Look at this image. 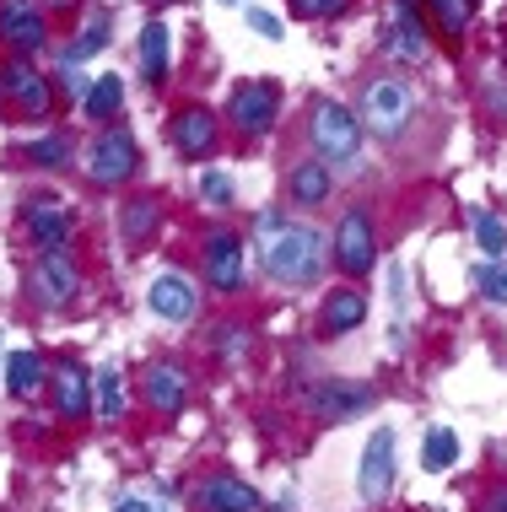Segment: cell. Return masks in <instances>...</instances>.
<instances>
[{
	"label": "cell",
	"mask_w": 507,
	"mask_h": 512,
	"mask_svg": "<svg viewBox=\"0 0 507 512\" xmlns=\"http://www.w3.org/2000/svg\"><path fill=\"white\" fill-rule=\"evenodd\" d=\"M475 243H481V254L497 259L502 248H507V221L491 216V211H475Z\"/></svg>",
	"instance_id": "cell-31"
},
{
	"label": "cell",
	"mask_w": 507,
	"mask_h": 512,
	"mask_svg": "<svg viewBox=\"0 0 507 512\" xmlns=\"http://www.w3.org/2000/svg\"><path fill=\"white\" fill-rule=\"evenodd\" d=\"M168 141H173L178 157H189V162L211 157V151H216V114H211V108H200V103L178 108V114L168 119Z\"/></svg>",
	"instance_id": "cell-10"
},
{
	"label": "cell",
	"mask_w": 507,
	"mask_h": 512,
	"mask_svg": "<svg viewBox=\"0 0 507 512\" xmlns=\"http://www.w3.org/2000/svg\"><path fill=\"white\" fill-rule=\"evenodd\" d=\"M427 11L437 17V27H443L448 38H459L464 27H470V11H475V0H427Z\"/></svg>",
	"instance_id": "cell-29"
},
{
	"label": "cell",
	"mask_w": 507,
	"mask_h": 512,
	"mask_svg": "<svg viewBox=\"0 0 507 512\" xmlns=\"http://www.w3.org/2000/svg\"><path fill=\"white\" fill-rule=\"evenodd\" d=\"M49 383H54V410H60L65 421H81V415L92 410V372L81 367L76 356L49 362Z\"/></svg>",
	"instance_id": "cell-12"
},
{
	"label": "cell",
	"mask_w": 507,
	"mask_h": 512,
	"mask_svg": "<svg viewBox=\"0 0 507 512\" xmlns=\"http://www.w3.org/2000/svg\"><path fill=\"white\" fill-rule=\"evenodd\" d=\"M65 157H71V141H65V135H44V141H27V162H33V168H60Z\"/></svg>",
	"instance_id": "cell-32"
},
{
	"label": "cell",
	"mask_w": 507,
	"mask_h": 512,
	"mask_svg": "<svg viewBox=\"0 0 507 512\" xmlns=\"http://www.w3.org/2000/svg\"><path fill=\"white\" fill-rule=\"evenodd\" d=\"M481 512H507V486H497V491H491Z\"/></svg>",
	"instance_id": "cell-36"
},
{
	"label": "cell",
	"mask_w": 507,
	"mask_h": 512,
	"mask_svg": "<svg viewBox=\"0 0 507 512\" xmlns=\"http://www.w3.org/2000/svg\"><path fill=\"white\" fill-rule=\"evenodd\" d=\"M119 108H125V76H98L92 92L81 98V114H87L92 124H114Z\"/></svg>",
	"instance_id": "cell-24"
},
{
	"label": "cell",
	"mask_w": 507,
	"mask_h": 512,
	"mask_svg": "<svg viewBox=\"0 0 507 512\" xmlns=\"http://www.w3.org/2000/svg\"><path fill=\"white\" fill-rule=\"evenodd\" d=\"M254 259L276 286H313L324 275V238L319 227L281 211H259L254 221Z\"/></svg>",
	"instance_id": "cell-1"
},
{
	"label": "cell",
	"mask_w": 507,
	"mask_h": 512,
	"mask_svg": "<svg viewBox=\"0 0 507 512\" xmlns=\"http://www.w3.org/2000/svg\"><path fill=\"white\" fill-rule=\"evenodd\" d=\"M286 6H292V17H303V22H324V17H340L346 0H286Z\"/></svg>",
	"instance_id": "cell-33"
},
{
	"label": "cell",
	"mask_w": 507,
	"mask_h": 512,
	"mask_svg": "<svg viewBox=\"0 0 507 512\" xmlns=\"http://www.w3.org/2000/svg\"><path fill=\"white\" fill-rule=\"evenodd\" d=\"M335 265L346 270V275H367L378 265V238H373V216L356 205V211L340 216V227H335Z\"/></svg>",
	"instance_id": "cell-8"
},
{
	"label": "cell",
	"mask_w": 507,
	"mask_h": 512,
	"mask_svg": "<svg viewBox=\"0 0 507 512\" xmlns=\"http://www.w3.org/2000/svg\"><path fill=\"white\" fill-rule=\"evenodd\" d=\"M0 98H6L17 114L27 119H38V114H49V103H54V87H49V76L38 71L27 54H17V60H6L0 65Z\"/></svg>",
	"instance_id": "cell-6"
},
{
	"label": "cell",
	"mask_w": 507,
	"mask_h": 512,
	"mask_svg": "<svg viewBox=\"0 0 507 512\" xmlns=\"http://www.w3.org/2000/svg\"><path fill=\"white\" fill-rule=\"evenodd\" d=\"M6 362H11V356H6V351H0V367H6Z\"/></svg>",
	"instance_id": "cell-40"
},
{
	"label": "cell",
	"mask_w": 507,
	"mask_h": 512,
	"mask_svg": "<svg viewBox=\"0 0 507 512\" xmlns=\"http://www.w3.org/2000/svg\"><path fill=\"white\" fill-rule=\"evenodd\" d=\"M367 405H373V389H367V383H319V389H308V410L319 415L324 426L351 421V415H362Z\"/></svg>",
	"instance_id": "cell-14"
},
{
	"label": "cell",
	"mask_w": 507,
	"mask_h": 512,
	"mask_svg": "<svg viewBox=\"0 0 507 512\" xmlns=\"http://www.w3.org/2000/svg\"><path fill=\"white\" fill-rule=\"evenodd\" d=\"M27 286H33V302L65 308V302L81 292V265L71 259V248H49V254H38L33 270H27Z\"/></svg>",
	"instance_id": "cell-5"
},
{
	"label": "cell",
	"mask_w": 507,
	"mask_h": 512,
	"mask_svg": "<svg viewBox=\"0 0 507 512\" xmlns=\"http://www.w3.org/2000/svg\"><path fill=\"white\" fill-rule=\"evenodd\" d=\"M152 512H173V507H152Z\"/></svg>",
	"instance_id": "cell-41"
},
{
	"label": "cell",
	"mask_w": 507,
	"mask_h": 512,
	"mask_svg": "<svg viewBox=\"0 0 507 512\" xmlns=\"http://www.w3.org/2000/svg\"><path fill=\"white\" fill-rule=\"evenodd\" d=\"M200 200L205 205H232V178L227 173H205L200 178Z\"/></svg>",
	"instance_id": "cell-34"
},
{
	"label": "cell",
	"mask_w": 507,
	"mask_h": 512,
	"mask_svg": "<svg viewBox=\"0 0 507 512\" xmlns=\"http://www.w3.org/2000/svg\"><path fill=\"white\" fill-rule=\"evenodd\" d=\"M243 22H249L259 38H281V17H270V11H259V6L243 11Z\"/></svg>",
	"instance_id": "cell-35"
},
{
	"label": "cell",
	"mask_w": 507,
	"mask_h": 512,
	"mask_svg": "<svg viewBox=\"0 0 507 512\" xmlns=\"http://www.w3.org/2000/svg\"><path fill=\"white\" fill-rule=\"evenodd\" d=\"M227 119H232V130H243V135H265L270 124L281 119V87L270 76L243 81V87L232 92V103H227Z\"/></svg>",
	"instance_id": "cell-7"
},
{
	"label": "cell",
	"mask_w": 507,
	"mask_h": 512,
	"mask_svg": "<svg viewBox=\"0 0 507 512\" xmlns=\"http://www.w3.org/2000/svg\"><path fill=\"white\" fill-rule=\"evenodd\" d=\"M195 502H200V512H254L259 496L238 475H211V480H200Z\"/></svg>",
	"instance_id": "cell-18"
},
{
	"label": "cell",
	"mask_w": 507,
	"mask_h": 512,
	"mask_svg": "<svg viewBox=\"0 0 507 512\" xmlns=\"http://www.w3.org/2000/svg\"><path fill=\"white\" fill-rule=\"evenodd\" d=\"M0 38L17 54L44 49L49 22H44V11H38V0H0Z\"/></svg>",
	"instance_id": "cell-13"
},
{
	"label": "cell",
	"mask_w": 507,
	"mask_h": 512,
	"mask_svg": "<svg viewBox=\"0 0 507 512\" xmlns=\"http://www.w3.org/2000/svg\"><path fill=\"white\" fill-rule=\"evenodd\" d=\"M383 49L394 54V60H427V27L416 22V11H410V0H394L389 17H383Z\"/></svg>",
	"instance_id": "cell-15"
},
{
	"label": "cell",
	"mask_w": 507,
	"mask_h": 512,
	"mask_svg": "<svg viewBox=\"0 0 507 512\" xmlns=\"http://www.w3.org/2000/svg\"><path fill=\"white\" fill-rule=\"evenodd\" d=\"M470 281L486 292V302L507 308V265H502V259H491V265H470Z\"/></svg>",
	"instance_id": "cell-30"
},
{
	"label": "cell",
	"mask_w": 507,
	"mask_h": 512,
	"mask_svg": "<svg viewBox=\"0 0 507 512\" xmlns=\"http://www.w3.org/2000/svg\"><path fill=\"white\" fill-rule=\"evenodd\" d=\"M421 464L432 469V475H443V469L459 464V437L448 432V426H432L427 437H421Z\"/></svg>",
	"instance_id": "cell-27"
},
{
	"label": "cell",
	"mask_w": 507,
	"mask_h": 512,
	"mask_svg": "<svg viewBox=\"0 0 507 512\" xmlns=\"http://www.w3.org/2000/svg\"><path fill=\"white\" fill-rule=\"evenodd\" d=\"M44 378H49V362L38 351H11L6 383H11V394H17V399H33L38 389H44Z\"/></svg>",
	"instance_id": "cell-25"
},
{
	"label": "cell",
	"mask_w": 507,
	"mask_h": 512,
	"mask_svg": "<svg viewBox=\"0 0 507 512\" xmlns=\"http://www.w3.org/2000/svg\"><path fill=\"white\" fill-rule=\"evenodd\" d=\"M308 141H313V151H319L324 168H351V162L362 157V119H356L346 103L324 98V103H313Z\"/></svg>",
	"instance_id": "cell-2"
},
{
	"label": "cell",
	"mask_w": 507,
	"mask_h": 512,
	"mask_svg": "<svg viewBox=\"0 0 507 512\" xmlns=\"http://www.w3.org/2000/svg\"><path fill=\"white\" fill-rule=\"evenodd\" d=\"M410 114H416V98H410L405 81L394 76H378L362 87V130H373L378 141H400Z\"/></svg>",
	"instance_id": "cell-3"
},
{
	"label": "cell",
	"mask_w": 507,
	"mask_h": 512,
	"mask_svg": "<svg viewBox=\"0 0 507 512\" xmlns=\"http://www.w3.org/2000/svg\"><path fill=\"white\" fill-rule=\"evenodd\" d=\"M356 491H362L367 507L389 502V491H394V432H389V426H378V432L367 437L362 469H356Z\"/></svg>",
	"instance_id": "cell-9"
},
{
	"label": "cell",
	"mask_w": 507,
	"mask_h": 512,
	"mask_svg": "<svg viewBox=\"0 0 507 512\" xmlns=\"http://www.w3.org/2000/svg\"><path fill=\"white\" fill-rule=\"evenodd\" d=\"M330 189H335V173L324 168L319 157H313V162H292V168H286V195L303 205V211L324 205V200H330Z\"/></svg>",
	"instance_id": "cell-19"
},
{
	"label": "cell",
	"mask_w": 507,
	"mask_h": 512,
	"mask_svg": "<svg viewBox=\"0 0 507 512\" xmlns=\"http://www.w3.org/2000/svg\"><path fill=\"white\" fill-rule=\"evenodd\" d=\"M157 216H162V200L157 195H141V200H130L125 205V216H119V232H125V243H146L157 232Z\"/></svg>",
	"instance_id": "cell-26"
},
{
	"label": "cell",
	"mask_w": 507,
	"mask_h": 512,
	"mask_svg": "<svg viewBox=\"0 0 507 512\" xmlns=\"http://www.w3.org/2000/svg\"><path fill=\"white\" fill-rule=\"evenodd\" d=\"M49 6H76V0H49Z\"/></svg>",
	"instance_id": "cell-38"
},
{
	"label": "cell",
	"mask_w": 507,
	"mask_h": 512,
	"mask_svg": "<svg viewBox=\"0 0 507 512\" xmlns=\"http://www.w3.org/2000/svg\"><path fill=\"white\" fill-rule=\"evenodd\" d=\"M216 6H238V0H216Z\"/></svg>",
	"instance_id": "cell-39"
},
{
	"label": "cell",
	"mask_w": 507,
	"mask_h": 512,
	"mask_svg": "<svg viewBox=\"0 0 507 512\" xmlns=\"http://www.w3.org/2000/svg\"><path fill=\"white\" fill-rule=\"evenodd\" d=\"M141 389H146V405H152V410L178 415V410H184V399H189V372L178 362H152V367H146V378H141Z\"/></svg>",
	"instance_id": "cell-17"
},
{
	"label": "cell",
	"mask_w": 507,
	"mask_h": 512,
	"mask_svg": "<svg viewBox=\"0 0 507 512\" xmlns=\"http://www.w3.org/2000/svg\"><path fill=\"white\" fill-rule=\"evenodd\" d=\"M114 512H152V507H146L141 496H119V502H114Z\"/></svg>",
	"instance_id": "cell-37"
},
{
	"label": "cell",
	"mask_w": 507,
	"mask_h": 512,
	"mask_svg": "<svg viewBox=\"0 0 507 512\" xmlns=\"http://www.w3.org/2000/svg\"><path fill=\"white\" fill-rule=\"evenodd\" d=\"M103 44H108V11H87V27L76 33V44H71L65 60H92Z\"/></svg>",
	"instance_id": "cell-28"
},
{
	"label": "cell",
	"mask_w": 507,
	"mask_h": 512,
	"mask_svg": "<svg viewBox=\"0 0 507 512\" xmlns=\"http://www.w3.org/2000/svg\"><path fill=\"white\" fill-rule=\"evenodd\" d=\"M130 173H135V135L125 124H108V130L92 135V146H87V178L92 184L114 189V184H125Z\"/></svg>",
	"instance_id": "cell-4"
},
{
	"label": "cell",
	"mask_w": 507,
	"mask_h": 512,
	"mask_svg": "<svg viewBox=\"0 0 507 512\" xmlns=\"http://www.w3.org/2000/svg\"><path fill=\"white\" fill-rule=\"evenodd\" d=\"M146 302H152V313L162 318V324H189V318H195V308H200L195 281H189V275H178V270L157 275L152 292H146Z\"/></svg>",
	"instance_id": "cell-16"
},
{
	"label": "cell",
	"mask_w": 507,
	"mask_h": 512,
	"mask_svg": "<svg viewBox=\"0 0 507 512\" xmlns=\"http://www.w3.org/2000/svg\"><path fill=\"white\" fill-rule=\"evenodd\" d=\"M205 281H211V292H238L243 286V238L232 227H216L205 238Z\"/></svg>",
	"instance_id": "cell-11"
},
{
	"label": "cell",
	"mask_w": 507,
	"mask_h": 512,
	"mask_svg": "<svg viewBox=\"0 0 507 512\" xmlns=\"http://www.w3.org/2000/svg\"><path fill=\"white\" fill-rule=\"evenodd\" d=\"M92 410H98L103 426L125 421V367H119V362L98 367V378H92Z\"/></svg>",
	"instance_id": "cell-20"
},
{
	"label": "cell",
	"mask_w": 507,
	"mask_h": 512,
	"mask_svg": "<svg viewBox=\"0 0 507 512\" xmlns=\"http://www.w3.org/2000/svg\"><path fill=\"white\" fill-rule=\"evenodd\" d=\"M27 238L38 243V254L65 248V238H71V216H65L60 205H33V211H27Z\"/></svg>",
	"instance_id": "cell-23"
},
{
	"label": "cell",
	"mask_w": 507,
	"mask_h": 512,
	"mask_svg": "<svg viewBox=\"0 0 507 512\" xmlns=\"http://www.w3.org/2000/svg\"><path fill=\"white\" fill-rule=\"evenodd\" d=\"M362 318H367V297L346 286V292H330V297H324V308H319V329H324V335H346V329L362 324Z\"/></svg>",
	"instance_id": "cell-22"
},
{
	"label": "cell",
	"mask_w": 507,
	"mask_h": 512,
	"mask_svg": "<svg viewBox=\"0 0 507 512\" xmlns=\"http://www.w3.org/2000/svg\"><path fill=\"white\" fill-rule=\"evenodd\" d=\"M168 65H173V33H168L162 17H152L141 27V76L146 81H168Z\"/></svg>",
	"instance_id": "cell-21"
}]
</instances>
